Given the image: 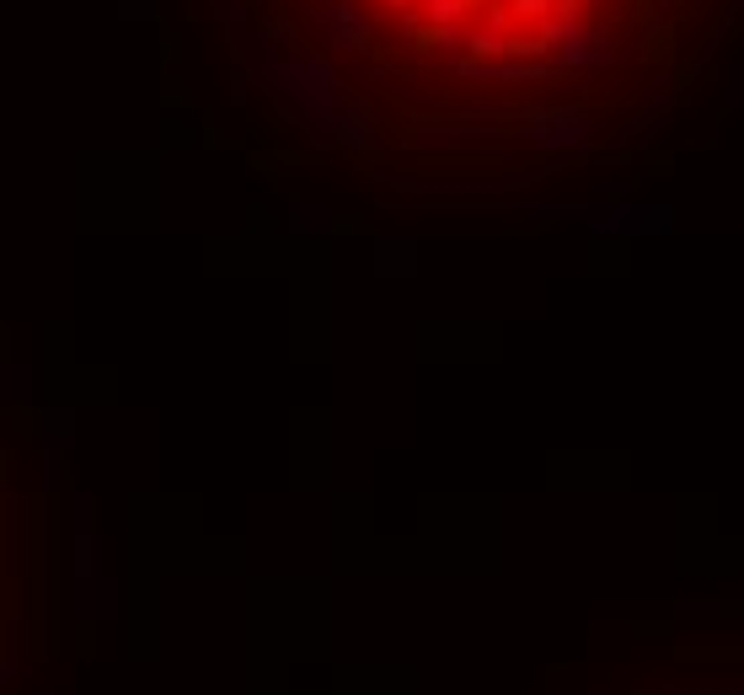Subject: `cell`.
<instances>
[{
	"label": "cell",
	"instance_id": "1",
	"mask_svg": "<svg viewBox=\"0 0 744 695\" xmlns=\"http://www.w3.org/2000/svg\"><path fill=\"white\" fill-rule=\"evenodd\" d=\"M729 103H734V107H744V65L734 70V75H729Z\"/></svg>",
	"mask_w": 744,
	"mask_h": 695
}]
</instances>
